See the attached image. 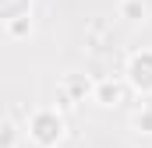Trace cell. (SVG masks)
<instances>
[{"label": "cell", "mask_w": 152, "mask_h": 148, "mask_svg": "<svg viewBox=\"0 0 152 148\" xmlns=\"http://www.w3.org/2000/svg\"><path fill=\"white\" fill-rule=\"evenodd\" d=\"M32 138H36L39 145L53 148L60 138H64V120L57 116V113H32Z\"/></svg>", "instance_id": "1"}, {"label": "cell", "mask_w": 152, "mask_h": 148, "mask_svg": "<svg viewBox=\"0 0 152 148\" xmlns=\"http://www.w3.org/2000/svg\"><path fill=\"white\" fill-rule=\"evenodd\" d=\"M96 102L99 106H120L124 102V85H117L113 78H103L96 85Z\"/></svg>", "instance_id": "2"}, {"label": "cell", "mask_w": 152, "mask_h": 148, "mask_svg": "<svg viewBox=\"0 0 152 148\" xmlns=\"http://www.w3.org/2000/svg\"><path fill=\"white\" fill-rule=\"evenodd\" d=\"M120 18H127V21H145V4H142V0H120Z\"/></svg>", "instance_id": "3"}, {"label": "cell", "mask_w": 152, "mask_h": 148, "mask_svg": "<svg viewBox=\"0 0 152 148\" xmlns=\"http://www.w3.org/2000/svg\"><path fill=\"white\" fill-rule=\"evenodd\" d=\"M0 148H18V127L14 123H0Z\"/></svg>", "instance_id": "4"}, {"label": "cell", "mask_w": 152, "mask_h": 148, "mask_svg": "<svg viewBox=\"0 0 152 148\" xmlns=\"http://www.w3.org/2000/svg\"><path fill=\"white\" fill-rule=\"evenodd\" d=\"M131 123H134L138 131H145V134H152V110L145 106L142 113H134V120H131Z\"/></svg>", "instance_id": "5"}, {"label": "cell", "mask_w": 152, "mask_h": 148, "mask_svg": "<svg viewBox=\"0 0 152 148\" xmlns=\"http://www.w3.org/2000/svg\"><path fill=\"white\" fill-rule=\"evenodd\" d=\"M28 32H32V21H28V14H25V18H14V21H11V36H28Z\"/></svg>", "instance_id": "6"}, {"label": "cell", "mask_w": 152, "mask_h": 148, "mask_svg": "<svg viewBox=\"0 0 152 148\" xmlns=\"http://www.w3.org/2000/svg\"><path fill=\"white\" fill-rule=\"evenodd\" d=\"M64 88H71V92H75V99H81V95H88V92H92V85H88V81H75V78H67V81H64Z\"/></svg>", "instance_id": "7"}]
</instances>
